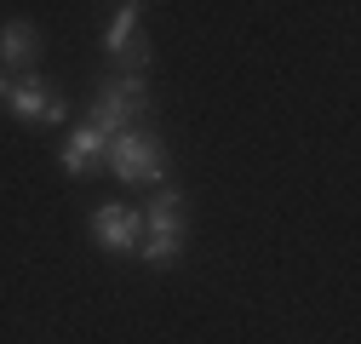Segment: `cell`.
<instances>
[{
    "instance_id": "1",
    "label": "cell",
    "mask_w": 361,
    "mask_h": 344,
    "mask_svg": "<svg viewBox=\"0 0 361 344\" xmlns=\"http://www.w3.org/2000/svg\"><path fill=\"white\" fill-rule=\"evenodd\" d=\"M109 166H115V178L121 184H161L166 178V161H161V138L155 133H121L109 138Z\"/></svg>"
},
{
    "instance_id": "2",
    "label": "cell",
    "mask_w": 361,
    "mask_h": 344,
    "mask_svg": "<svg viewBox=\"0 0 361 344\" xmlns=\"http://www.w3.org/2000/svg\"><path fill=\"white\" fill-rule=\"evenodd\" d=\"M144 104H149L144 75H126V80H115V86H104V92H98L92 121H86V126H98L104 138H121V133H132V121L144 115Z\"/></svg>"
},
{
    "instance_id": "3",
    "label": "cell",
    "mask_w": 361,
    "mask_h": 344,
    "mask_svg": "<svg viewBox=\"0 0 361 344\" xmlns=\"http://www.w3.org/2000/svg\"><path fill=\"white\" fill-rule=\"evenodd\" d=\"M92 235H98V247H109V252H138V241H144V212H138V207H98V212H92Z\"/></svg>"
},
{
    "instance_id": "4",
    "label": "cell",
    "mask_w": 361,
    "mask_h": 344,
    "mask_svg": "<svg viewBox=\"0 0 361 344\" xmlns=\"http://www.w3.org/2000/svg\"><path fill=\"white\" fill-rule=\"evenodd\" d=\"M138 12H144L138 0L115 6V23H109V35H104V52H109V58H121V63H132V75L149 63V40H138Z\"/></svg>"
},
{
    "instance_id": "5",
    "label": "cell",
    "mask_w": 361,
    "mask_h": 344,
    "mask_svg": "<svg viewBox=\"0 0 361 344\" xmlns=\"http://www.w3.org/2000/svg\"><path fill=\"white\" fill-rule=\"evenodd\" d=\"M6 104H12V115H23V121H40V126H58L63 121V98L52 92L40 75H29V80H18L12 92H6Z\"/></svg>"
},
{
    "instance_id": "6",
    "label": "cell",
    "mask_w": 361,
    "mask_h": 344,
    "mask_svg": "<svg viewBox=\"0 0 361 344\" xmlns=\"http://www.w3.org/2000/svg\"><path fill=\"white\" fill-rule=\"evenodd\" d=\"M104 155H109V138L98 133V126H80V133L63 144V172H69V178H86Z\"/></svg>"
},
{
    "instance_id": "7",
    "label": "cell",
    "mask_w": 361,
    "mask_h": 344,
    "mask_svg": "<svg viewBox=\"0 0 361 344\" xmlns=\"http://www.w3.org/2000/svg\"><path fill=\"white\" fill-rule=\"evenodd\" d=\"M184 224H190V207L178 190H161L144 212V235H184Z\"/></svg>"
},
{
    "instance_id": "8",
    "label": "cell",
    "mask_w": 361,
    "mask_h": 344,
    "mask_svg": "<svg viewBox=\"0 0 361 344\" xmlns=\"http://www.w3.org/2000/svg\"><path fill=\"white\" fill-rule=\"evenodd\" d=\"M40 58V35L29 23H6L0 29V63H35Z\"/></svg>"
},
{
    "instance_id": "9",
    "label": "cell",
    "mask_w": 361,
    "mask_h": 344,
    "mask_svg": "<svg viewBox=\"0 0 361 344\" xmlns=\"http://www.w3.org/2000/svg\"><path fill=\"white\" fill-rule=\"evenodd\" d=\"M138 252H144V264H178L184 258V235H144Z\"/></svg>"
},
{
    "instance_id": "10",
    "label": "cell",
    "mask_w": 361,
    "mask_h": 344,
    "mask_svg": "<svg viewBox=\"0 0 361 344\" xmlns=\"http://www.w3.org/2000/svg\"><path fill=\"white\" fill-rule=\"evenodd\" d=\"M6 92H12V86H6V75H0V98H6Z\"/></svg>"
}]
</instances>
